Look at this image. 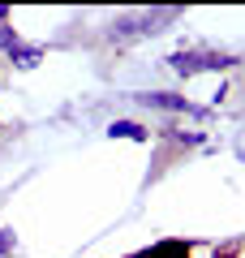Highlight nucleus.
<instances>
[{
  "mask_svg": "<svg viewBox=\"0 0 245 258\" xmlns=\"http://www.w3.org/2000/svg\"><path fill=\"white\" fill-rule=\"evenodd\" d=\"M13 249H18V237H13L9 228H0V258H5V254H13Z\"/></svg>",
  "mask_w": 245,
  "mask_h": 258,
  "instance_id": "7",
  "label": "nucleus"
},
{
  "mask_svg": "<svg viewBox=\"0 0 245 258\" xmlns=\"http://www.w3.org/2000/svg\"><path fill=\"white\" fill-rule=\"evenodd\" d=\"M9 56H13V64H18V69H35V64L43 60V47H22V43H18Z\"/></svg>",
  "mask_w": 245,
  "mask_h": 258,
  "instance_id": "5",
  "label": "nucleus"
},
{
  "mask_svg": "<svg viewBox=\"0 0 245 258\" xmlns=\"http://www.w3.org/2000/svg\"><path fill=\"white\" fill-rule=\"evenodd\" d=\"M168 64L181 78H194V74H211V69H232L236 60L228 52H176V56H168Z\"/></svg>",
  "mask_w": 245,
  "mask_h": 258,
  "instance_id": "1",
  "label": "nucleus"
},
{
  "mask_svg": "<svg viewBox=\"0 0 245 258\" xmlns=\"http://www.w3.org/2000/svg\"><path fill=\"white\" fill-rule=\"evenodd\" d=\"M146 258H190V245H185V241H163V245H155Z\"/></svg>",
  "mask_w": 245,
  "mask_h": 258,
  "instance_id": "6",
  "label": "nucleus"
},
{
  "mask_svg": "<svg viewBox=\"0 0 245 258\" xmlns=\"http://www.w3.org/2000/svg\"><path fill=\"white\" fill-rule=\"evenodd\" d=\"M108 134L112 138H129V142H146V129L138 125V120H112Z\"/></svg>",
  "mask_w": 245,
  "mask_h": 258,
  "instance_id": "4",
  "label": "nucleus"
},
{
  "mask_svg": "<svg viewBox=\"0 0 245 258\" xmlns=\"http://www.w3.org/2000/svg\"><path fill=\"white\" fill-rule=\"evenodd\" d=\"M138 103H146V108H159V112H202V108H194L190 99H181V95H168V91H151V95H138Z\"/></svg>",
  "mask_w": 245,
  "mask_h": 258,
  "instance_id": "2",
  "label": "nucleus"
},
{
  "mask_svg": "<svg viewBox=\"0 0 245 258\" xmlns=\"http://www.w3.org/2000/svg\"><path fill=\"white\" fill-rule=\"evenodd\" d=\"M181 18V9H146V13H134V22H138V35H159L168 22H176Z\"/></svg>",
  "mask_w": 245,
  "mask_h": 258,
  "instance_id": "3",
  "label": "nucleus"
}]
</instances>
